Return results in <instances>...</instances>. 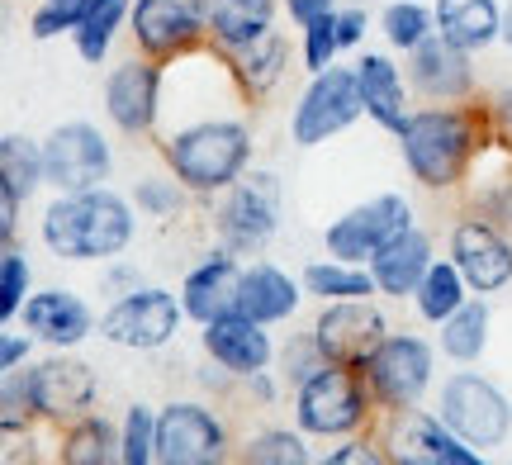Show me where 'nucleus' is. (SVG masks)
<instances>
[{
  "label": "nucleus",
  "instance_id": "1",
  "mask_svg": "<svg viewBox=\"0 0 512 465\" xmlns=\"http://www.w3.org/2000/svg\"><path fill=\"white\" fill-rule=\"evenodd\" d=\"M157 157L190 195H223L252 167V100L228 95L214 110H195L176 129H157Z\"/></svg>",
  "mask_w": 512,
  "mask_h": 465
},
{
  "label": "nucleus",
  "instance_id": "2",
  "mask_svg": "<svg viewBox=\"0 0 512 465\" xmlns=\"http://www.w3.org/2000/svg\"><path fill=\"white\" fill-rule=\"evenodd\" d=\"M494 138L489 105L460 100V105H427L413 110L399 133L403 162L422 190H456L465 186V171L479 157V148Z\"/></svg>",
  "mask_w": 512,
  "mask_h": 465
},
{
  "label": "nucleus",
  "instance_id": "3",
  "mask_svg": "<svg viewBox=\"0 0 512 465\" xmlns=\"http://www.w3.org/2000/svg\"><path fill=\"white\" fill-rule=\"evenodd\" d=\"M38 233L57 261H119L133 242V205L110 186L57 195Z\"/></svg>",
  "mask_w": 512,
  "mask_h": 465
},
{
  "label": "nucleus",
  "instance_id": "4",
  "mask_svg": "<svg viewBox=\"0 0 512 465\" xmlns=\"http://www.w3.org/2000/svg\"><path fill=\"white\" fill-rule=\"evenodd\" d=\"M375 418H380V404L361 366L328 361L294 390V423L309 437H356V432L375 428Z\"/></svg>",
  "mask_w": 512,
  "mask_h": 465
},
{
  "label": "nucleus",
  "instance_id": "5",
  "mask_svg": "<svg viewBox=\"0 0 512 465\" xmlns=\"http://www.w3.org/2000/svg\"><path fill=\"white\" fill-rule=\"evenodd\" d=\"M375 437L389 451L394 465H479L484 451L470 447L441 413H427L418 404L408 409H380L375 418Z\"/></svg>",
  "mask_w": 512,
  "mask_h": 465
},
{
  "label": "nucleus",
  "instance_id": "6",
  "mask_svg": "<svg viewBox=\"0 0 512 465\" xmlns=\"http://www.w3.org/2000/svg\"><path fill=\"white\" fill-rule=\"evenodd\" d=\"M280 209H285V186L275 171H261V167H247L223 190V205L214 214V228H219V242L233 247V252H256L266 247L271 233L280 228Z\"/></svg>",
  "mask_w": 512,
  "mask_h": 465
},
{
  "label": "nucleus",
  "instance_id": "7",
  "mask_svg": "<svg viewBox=\"0 0 512 465\" xmlns=\"http://www.w3.org/2000/svg\"><path fill=\"white\" fill-rule=\"evenodd\" d=\"M181 323H185L181 295H171L162 285H138V290H124L100 314V337L110 347H124V352H157V347H166L171 337L181 333Z\"/></svg>",
  "mask_w": 512,
  "mask_h": 465
},
{
  "label": "nucleus",
  "instance_id": "8",
  "mask_svg": "<svg viewBox=\"0 0 512 465\" xmlns=\"http://www.w3.org/2000/svg\"><path fill=\"white\" fill-rule=\"evenodd\" d=\"M361 114H366V95H361L356 62L351 67L332 62L328 72H318L309 81V91L299 95V105L290 114V138L299 148H318V143L337 138L342 129H351Z\"/></svg>",
  "mask_w": 512,
  "mask_h": 465
},
{
  "label": "nucleus",
  "instance_id": "9",
  "mask_svg": "<svg viewBox=\"0 0 512 465\" xmlns=\"http://www.w3.org/2000/svg\"><path fill=\"white\" fill-rule=\"evenodd\" d=\"M437 413L479 451H494L512 437V404L494 380L475 371H456L441 380Z\"/></svg>",
  "mask_w": 512,
  "mask_h": 465
},
{
  "label": "nucleus",
  "instance_id": "10",
  "mask_svg": "<svg viewBox=\"0 0 512 465\" xmlns=\"http://www.w3.org/2000/svg\"><path fill=\"white\" fill-rule=\"evenodd\" d=\"M133 48L157 62H176L209 48V0H133Z\"/></svg>",
  "mask_w": 512,
  "mask_h": 465
},
{
  "label": "nucleus",
  "instance_id": "11",
  "mask_svg": "<svg viewBox=\"0 0 512 465\" xmlns=\"http://www.w3.org/2000/svg\"><path fill=\"white\" fill-rule=\"evenodd\" d=\"M43 171H48V186H53L57 195H76V190L105 186L114 171L110 138L95 129V124H86V119L57 124V129L43 138Z\"/></svg>",
  "mask_w": 512,
  "mask_h": 465
},
{
  "label": "nucleus",
  "instance_id": "12",
  "mask_svg": "<svg viewBox=\"0 0 512 465\" xmlns=\"http://www.w3.org/2000/svg\"><path fill=\"white\" fill-rule=\"evenodd\" d=\"M432 366H437V352H432L427 337L389 333L361 371H366V385L380 409H408V404H418L422 394H427Z\"/></svg>",
  "mask_w": 512,
  "mask_h": 465
},
{
  "label": "nucleus",
  "instance_id": "13",
  "mask_svg": "<svg viewBox=\"0 0 512 465\" xmlns=\"http://www.w3.org/2000/svg\"><path fill=\"white\" fill-rule=\"evenodd\" d=\"M162 91H166V62L147 53L124 57L105 76V114L124 138H152L162 119Z\"/></svg>",
  "mask_w": 512,
  "mask_h": 465
},
{
  "label": "nucleus",
  "instance_id": "14",
  "mask_svg": "<svg viewBox=\"0 0 512 465\" xmlns=\"http://www.w3.org/2000/svg\"><path fill=\"white\" fill-rule=\"evenodd\" d=\"M403 228H413V205L384 190L366 205H351L342 219H332L328 233H323V247L328 257H342V261H356V266H370V257L380 252L384 242H394Z\"/></svg>",
  "mask_w": 512,
  "mask_h": 465
},
{
  "label": "nucleus",
  "instance_id": "15",
  "mask_svg": "<svg viewBox=\"0 0 512 465\" xmlns=\"http://www.w3.org/2000/svg\"><path fill=\"white\" fill-rule=\"evenodd\" d=\"M403 76H408V91L427 100V105H460V100H475L479 76H475V53L460 48L451 38L427 34L413 48L403 53Z\"/></svg>",
  "mask_w": 512,
  "mask_h": 465
},
{
  "label": "nucleus",
  "instance_id": "16",
  "mask_svg": "<svg viewBox=\"0 0 512 465\" xmlns=\"http://www.w3.org/2000/svg\"><path fill=\"white\" fill-rule=\"evenodd\" d=\"M29 394H34V413L38 423H48V428H67L76 418H86L95 413V399H100V380L86 361H76V356H48V361H38L29 366Z\"/></svg>",
  "mask_w": 512,
  "mask_h": 465
},
{
  "label": "nucleus",
  "instance_id": "17",
  "mask_svg": "<svg viewBox=\"0 0 512 465\" xmlns=\"http://www.w3.org/2000/svg\"><path fill=\"white\" fill-rule=\"evenodd\" d=\"M228 456V428L214 409L195 399H171L157 413V461L162 465H214Z\"/></svg>",
  "mask_w": 512,
  "mask_h": 465
},
{
  "label": "nucleus",
  "instance_id": "18",
  "mask_svg": "<svg viewBox=\"0 0 512 465\" xmlns=\"http://www.w3.org/2000/svg\"><path fill=\"white\" fill-rule=\"evenodd\" d=\"M384 337H389V323L375 299H328L323 314L313 318V342L337 366H366Z\"/></svg>",
  "mask_w": 512,
  "mask_h": 465
},
{
  "label": "nucleus",
  "instance_id": "19",
  "mask_svg": "<svg viewBox=\"0 0 512 465\" xmlns=\"http://www.w3.org/2000/svg\"><path fill=\"white\" fill-rule=\"evenodd\" d=\"M451 261L475 295H498L503 285H512V242L503 238V228L479 214H465L451 228Z\"/></svg>",
  "mask_w": 512,
  "mask_h": 465
},
{
  "label": "nucleus",
  "instance_id": "20",
  "mask_svg": "<svg viewBox=\"0 0 512 465\" xmlns=\"http://www.w3.org/2000/svg\"><path fill=\"white\" fill-rule=\"evenodd\" d=\"M200 347L219 371L238 375V380H247V375H256V371H271V361H275L266 323H256V318L238 314V309L214 318V323H204Z\"/></svg>",
  "mask_w": 512,
  "mask_h": 465
},
{
  "label": "nucleus",
  "instance_id": "21",
  "mask_svg": "<svg viewBox=\"0 0 512 465\" xmlns=\"http://www.w3.org/2000/svg\"><path fill=\"white\" fill-rule=\"evenodd\" d=\"M238 285H242V266H238V252L233 247H214L209 257L185 276L181 285V304H185V318L190 323H214V318L233 314L238 309Z\"/></svg>",
  "mask_w": 512,
  "mask_h": 465
},
{
  "label": "nucleus",
  "instance_id": "22",
  "mask_svg": "<svg viewBox=\"0 0 512 465\" xmlns=\"http://www.w3.org/2000/svg\"><path fill=\"white\" fill-rule=\"evenodd\" d=\"M19 318H24V328H29L38 342H48L53 352L81 347V342L95 333L91 304L76 295V290H38V295L24 299Z\"/></svg>",
  "mask_w": 512,
  "mask_h": 465
},
{
  "label": "nucleus",
  "instance_id": "23",
  "mask_svg": "<svg viewBox=\"0 0 512 465\" xmlns=\"http://www.w3.org/2000/svg\"><path fill=\"white\" fill-rule=\"evenodd\" d=\"M465 195H470V214L489 219V224H512V148L503 138H489L479 157L465 171Z\"/></svg>",
  "mask_w": 512,
  "mask_h": 465
},
{
  "label": "nucleus",
  "instance_id": "24",
  "mask_svg": "<svg viewBox=\"0 0 512 465\" xmlns=\"http://www.w3.org/2000/svg\"><path fill=\"white\" fill-rule=\"evenodd\" d=\"M432 261H437L432 257V238L413 224V228H403L394 242H384L380 252L370 257V271H375V285H380L384 299H413L422 276L432 271Z\"/></svg>",
  "mask_w": 512,
  "mask_h": 465
},
{
  "label": "nucleus",
  "instance_id": "25",
  "mask_svg": "<svg viewBox=\"0 0 512 465\" xmlns=\"http://www.w3.org/2000/svg\"><path fill=\"white\" fill-rule=\"evenodd\" d=\"M356 76H361V95H366V114L384 133L399 138L408 124V76L394 67L389 53H361L356 57Z\"/></svg>",
  "mask_w": 512,
  "mask_h": 465
},
{
  "label": "nucleus",
  "instance_id": "26",
  "mask_svg": "<svg viewBox=\"0 0 512 465\" xmlns=\"http://www.w3.org/2000/svg\"><path fill=\"white\" fill-rule=\"evenodd\" d=\"M299 290H304V280L285 276L280 266L271 261H252V266H242V285H238V314L256 318V323H285L294 318L299 309Z\"/></svg>",
  "mask_w": 512,
  "mask_h": 465
},
{
  "label": "nucleus",
  "instance_id": "27",
  "mask_svg": "<svg viewBox=\"0 0 512 465\" xmlns=\"http://www.w3.org/2000/svg\"><path fill=\"white\" fill-rule=\"evenodd\" d=\"M223 57H228V67L238 76V86L247 91V100L261 105V100H271V91L290 72V38L280 34V29H271V34L252 38V43H242V48H233V53H223Z\"/></svg>",
  "mask_w": 512,
  "mask_h": 465
},
{
  "label": "nucleus",
  "instance_id": "28",
  "mask_svg": "<svg viewBox=\"0 0 512 465\" xmlns=\"http://www.w3.org/2000/svg\"><path fill=\"white\" fill-rule=\"evenodd\" d=\"M432 15H437V34L470 48V53L489 48V43H503L498 0H432Z\"/></svg>",
  "mask_w": 512,
  "mask_h": 465
},
{
  "label": "nucleus",
  "instance_id": "29",
  "mask_svg": "<svg viewBox=\"0 0 512 465\" xmlns=\"http://www.w3.org/2000/svg\"><path fill=\"white\" fill-rule=\"evenodd\" d=\"M280 5L285 0H209V43L219 53H233L242 43L271 34Z\"/></svg>",
  "mask_w": 512,
  "mask_h": 465
},
{
  "label": "nucleus",
  "instance_id": "30",
  "mask_svg": "<svg viewBox=\"0 0 512 465\" xmlns=\"http://www.w3.org/2000/svg\"><path fill=\"white\" fill-rule=\"evenodd\" d=\"M304 295L313 299H375L380 285H375V271L370 266H356V261H342V257H328V261H309L304 266Z\"/></svg>",
  "mask_w": 512,
  "mask_h": 465
},
{
  "label": "nucleus",
  "instance_id": "31",
  "mask_svg": "<svg viewBox=\"0 0 512 465\" xmlns=\"http://www.w3.org/2000/svg\"><path fill=\"white\" fill-rule=\"evenodd\" d=\"M57 456L67 465H105V461H119V432L105 413H86L62 428V447Z\"/></svg>",
  "mask_w": 512,
  "mask_h": 465
},
{
  "label": "nucleus",
  "instance_id": "32",
  "mask_svg": "<svg viewBox=\"0 0 512 465\" xmlns=\"http://www.w3.org/2000/svg\"><path fill=\"white\" fill-rule=\"evenodd\" d=\"M0 186L15 190L19 200L29 205V200L38 195V186H48L43 143L24 138V133H5V138H0Z\"/></svg>",
  "mask_w": 512,
  "mask_h": 465
},
{
  "label": "nucleus",
  "instance_id": "33",
  "mask_svg": "<svg viewBox=\"0 0 512 465\" xmlns=\"http://www.w3.org/2000/svg\"><path fill=\"white\" fill-rule=\"evenodd\" d=\"M437 328H441V352L451 356V361H460V366H470V361H479L484 347H489V304L470 295L456 314L446 318V323H437Z\"/></svg>",
  "mask_w": 512,
  "mask_h": 465
},
{
  "label": "nucleus",
  "instance_id": "34",
  "mask_svg": "<svg viewBox=\"0 0 512 465\" xmlns=\"http://www.w3.org/2000/svg\"><path fill=\"white\" fill-rule=\"evenodd\" d=\"M470 295H475V290H470V280L460 276L456 261H432V271L422 276L413 304H418V314L427 318V323H446Z\"/></svg>",
  "mask_w": 512,
  "mask_h": 465
},
{
  "label": "nucleus",
  "instance_id": "35",
  "mask_svg": "<svg viewBox=\"0 0 512 465\" xmlns=\"http://www.w3.org/2000/svg\"><path fill=\"white\" fill-rule=\"evenodd\" d=\"M128 15H133V0H95L91 15H86V24L72 34L81 62L100 67V62L110 57V48H114V34L128 24Z\"/></svg>",
  "mask_w": 512,
  "mask_h": 465
},
{
  "label": "nucleus",
  "instance_id": "36",
  "mask_svg": "<svg viewBox=\"0 0 512 465\" xmlns=\"http://www.w3.org/2000/svg\"><path fill=\"white\" fill-rule=\"evenodd\" d=\"M380 29L394 53H413L427 34H437V15L427 5H418V0H389L380 15Z\"/></svg>",
  "mask_w": 512,
  "mask_h": 465
},
{
  "label": "nucleus",
  "instance_id": "37",
  "mask_svg": "<svg viewBox=\"0 0 512 465\" xmlns=\"http://www.w3.org/2000/svg\"><path fill=\"white\" fill-rule=\"evenodd\" d=\"M309 432H290V428H266L242 442V461L252 465H309V447H304Z\"/></svg>",
  "mask_w": 512,
  "mask_h": 465
},
{
  "label": "nucleus",
  "instance_id": "38",
  "mask_svg": "<svg viewBox=\"0 0 512 465\" xmlns=\"http://www.w3.org/2000/svg\"><path fill=\"white\" fill-rule=\"evenodd\" d=\"M119 461L124 465L157 461V413L147 409V404H128L124 428H119Z\"/></svg>",
  "mask_w": 512,
  "mask_h": 465
},
{
  "label": "nucleus",
  "instance_id": "39",
  "mask_svg": "<svg viewBox=\"0 0 512 465\" xmlns=\"http://www.w3.org/2000/svg\"><path fill=\"white\" fill-rule=\"evenodd\" d=\"M29 257H24V247L19 242H5V252H0V318L5 323H15L19 309H24V299H29Z\"/></svg>",
  "mask_w": 512,
  "mask_h": 465
},
{
  "label": "nucleus",
  "instance_id": "40",
  "mask_svg": "<svg viewBox=\"0 0 512 465\" xmlns=\"http://www.w3.org/2000/svg\"><path fill=\"white\" fill-rule=\"evenodd\" d=\"M91 5L95 0H43V5L34 10V19H29V34H34L38 43L76 34V29L86 24V15H91Z\"/></svg>",
  "mask_w": 512,
  "mask_h": 465
},
{
  "label": "nucleus",
  "instance_id": "41",
  "mask_svg": "<svg viewBox=\"0 0 512 465\" xmlns=\"http://www.w3.org/2000/svg\"><path fill=\"white\" fill-rule=\"evenodd\" d=\"M185 195H190V190H185L171 171H157V176H143V181L133 186V205L143 209V214H152V219H171V214H181Z\"/></svg>",
  "mask_w": 512,
  "mask_h": 465
},
{
  "label": "nucleus",
  "instance_id": "42",
  "mask_svg": "<svg viewBox=\"0 0 512 465\" xmlns=\"http://www.w3.org/2000/svg\"><path fill=\"white\" fill-rule=\"evenodd\" d=\"M337 53H342V38H337V10L309 19V24H304V67H309V76L328 72L332 62H337Z\"/></svg>",
  "mask_w": 512,
  "mask_h": 465
},
{
  "label": "nucleus",
  "instance_id": "43",
  "mask_svg": "<svg viewBox=\"0 0 512 465\" xmlns=\"http://www.w3.org/2000/svg\"><path fill=\"white\" fill-rule=\"evenodd\" d=\"M34 394H29V375L24 371H5L0 385V428H34Z\"/></svg>",
  "mask_w": 512,
  "mask_h": 465
},
{
  "label": "nucleus",
  "instance_id": "44",
  "mask_svg": "<svg viewBox=\"0 0 512 465\" xmlns=\"http://www.w3.org/2000/svg\"><path fill=\"white\" fill-rule=\"evenodd\" d=\"M280 361H285V380H290L294 390H299V385H304V380H309L313 371H323V366H328V356H323V347L313 342V333L294 337L290 347H285V356H280Z\"/></svg>",
  "mask_w": 512,
  "mask_h": 465
},
{
  "label": "nucleus",
  "instance_id": "45",
  "mask_svg": "<svg viewBox=\"0 0 512 465\" xmlns=\"http://www.w3.org/2000/svg\"><path fill=\"white\" fill-rule=\"evenodd\" d=\"M389 461V451L380 447V437L375 432H366V437H351L347 447L328 451V465H380Z\"/></svg>",
  "mask_w": 512,
  "mask_h": 465
},
{
  "label": "nucleus",
  "instance_id": "46",
  "mask_svg": "<svg viewBox=\"0 0 512 465\" xmlns=\"http://www.w3.org/2000/svg\"><path fill=\"white\" fill-rule=\"evenodd\" d=\"M34 333H10V323H5V333H0V375L5 371H19L24 361H29V352H34Z\"/></svg>",
  "mask_w": 512,
  "mask_h": 465
},
{
  "label": "nucleus",
  "instance_id": "47",
  "mask_svg": "<svg viewBox=\"0 0 512 465\" xmlns=\"http://www.w3.org/2000/svg\"><path fill=\"white\" fill-rule=\"evenodd\" d=\"M366 29H370L366 5H347V10H337V38H342V48H361V43H366Z\"/></svg>",
  "mask_w": 512,
  "mask_h": 465
},
{
  "label": "nucleus",
  "instance_id": "48",
  "mask_svg": "<svg viewBox=\"0 0 512 465\" xmlns=\"http://www.w3.org/2000/svg\"><path fill=\"white\" fill-rule=\"evenodd\" d=\"M489 119H494V138H503L512 148V81L489 100Z\"/></svg>",
  "mask_w": 512,
  "mask_h": 465
},
{
  "label": "nucleus",
  "instance_id": "49",
  "mask_svg": "<svg viewBox=\"0 0 512 465\" xmlns=\"http://www.w3.org/2000/svg\"><path fill=\"white\" fill-rule=\"evenodd\" d=\"M19 200L15 190H5L0 186V233H5V242H15V233H19Z\"/></svg>",
  "mask_w": 512,
  "mask_h": 465
},
{
  "label": "nucleus",
  "instance_id": "50",
  "mask_svg": "<svg viewBox=\"0 0 512 465\" xmlns=\"http://www.w3.org/2000/svg\"><path fill=\"white\" fill-rule=\"evenodd\" d=\"M285 10H290V19L304 29L309 19H318V15H328V10H337V0H285Z\"/></svg>",
  "mask_w": 512,
  "mask_h": 465
},
{
  "label": "nucleus",
  "instance_id": "51",
  "mask_svg": "<svg viewBox=\"0 0 512 465\" xmlns=\"http://www.w3.org/2000/svg\"><path fill=\"white\" fill-rule=\"evenodd\" d=\"M242 385H247V390H252V394H256V399H261V404H271V399H275L271 371H256V375H247V380H242Z\"/></svg>",
  "mask_w": 512,
  "mask_h": 465
},
{
  "label": "nucleus",
  "instance_id": "52",
  "mask_svg": "<svg viewBox=\"0 0 512 465\" xmlns=\"http://www.w3.org/2000/svg\"><path fill=\"white\" fill-rule=\"evenodd\" d=\"M503 43L512 48V0H508V10H503Z\"/></svg>",
  "mask_w": 512,
  "mask_h": 465
}]
</instances>
